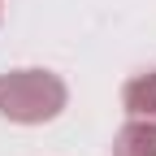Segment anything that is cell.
<instances>
[{
	"mask_svg": "<svg viewBox=\"0 0 156 156\" xmlns=\"http://www.w3.org/2000/svg\"><path fill=\"white\" fill-rule=\"evenodd\" d=\"M122 108H126L130 117H152V122H156V69H143V74L126 78Z\"/></svg>",
	"mask_w": 156,
	"mask_h": 156,
	"instance_id": "obj_3",
	"label": "cell"
},
{
	"mask_svg": "<svg viewBox=\"0 0 156 156\" xmlns=\"http://www.w3.org/2000/svg\"><path fill=\"white\" fill-rule=\"evenodd\" d=\"M69 104V87L52 69H9L0 74V117L13 126L56 122Z\"/></svg>",
	"mask_w": 156,
	"mask_h": 156,
	"instance_id": "obj_1",
	"label": "cell"
},
{
	"mask_svg": "<svg viewBox=\"0 0 156 156\" xmlns=\"http://www.w3.org/2000/svg\"><path fill=\"white\" fill-rule=\"evenodd\" d=\"M0 13H5V9H0Z\"/></svg>",
	"mask_w": 156,
	"mask_h": 156,
	"instance_id": "obj_4",
	"label": "cell"
},
{
	"mask_svg": "<svg viewBox=\"0 0 156 156\" xmlns=\"http://www.w3.org/2000/svg\"><path fill=\"white\" fill-rule=\"evenodd\" d=\"M113 156H156V122L152 117H130L113 139Z\"/></svg>",
	"mask_w": 156,
	"mask_h": 156,
	"instance_id": "obj_2",
	"label": "cell"
}]
</instances>
